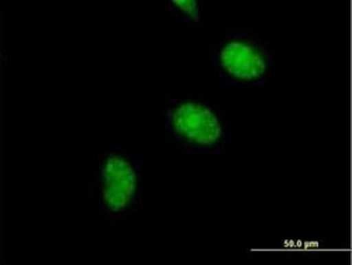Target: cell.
Returning a JSON list of instances; mask_svg holds the SVG:
<instances>
[{
    "mask_svg": "<svg viewBox=\"0 0 352 265\" xmlns=\"http://www.w3.org/2000/svg\"><path fill=\"white\" fill-rule=\"evenodd\" d=\"M146 192L142 157L123 144H107L87 181L95 223L123 222L135 216Z\"/></svg>",
    "mask_w": 352,
    "mask_h": 265,
    "instance_id": "obj_1",
    "label": "cell"
},
{
    "mask_svg": "<svg viewBox=\"0 0 352 265\" xmlns=\"http://www.w3.org/2000/svg\"><path fill=\"white\" fill-rule=\"evenodd\" d=\"M165 137L186 154L220 158L227 150V126L223 110L197 94L172 95L161 105Z\"/></svg>",
    "mask_w": 352,
    "mask_h": 265,
    "instance_id": "obj_2",
    "label": "cell"
},
{
    "mask_svg": "<svg viewBox=\"0 0 352 265\" xmlns=\"http://www.w3.org/2000/svg\"><path fill=\"white\" fill-rule=\"evenodd\" d=\"M209 63L214 75L226 86L251 89L271 82L275 52L262 36L232 30L214 43Z\"/></svg>",
    "mask_w": 352,
    "mask_h": 265,
    "instance_id": "obj_3",
    "label": "cell"
},
{
    "mask_svg": "<svg viewBox=\"0 0 352 265\" xmlns=\"http://www.w3.org/2000/svg\"><path fill=\"white\" fill-rule=\"evenodd\" d=\"M160 14L164 20L182 24L188 28H201L204 24L203 5L199 0H169L160 3Z\"/></svg>",
    "mask_w": 352,
    "mask_h": 265,
    "instance_id": "obj_4",
    "label": "cell"
},
{
    "mask_svg": "<svg viewBox=\"0 0 352 265\" xmlns=\"http://www.w3.org/2000/svg\"><path fill=\"white\" fill-rule=\"evenodd\" d=\"M276 253L285 255H320L329 250L327 242L313 234H289L276 244Z\"/></svg>",
    "mask_w": 352,
    "mask_h": 265,
    "instance_id": "obj_5",
    "label": "cell"
}]
</instances>
